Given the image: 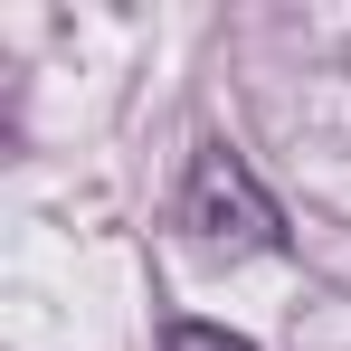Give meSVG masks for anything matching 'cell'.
<instances>
[{
  "label": "cell",
  "instance_id": "6da1fadb",
  "mask_svg": "<svg viewBox=\"0 0 351 351\" xmlns=\"http://www.w3.org/2000/svg\"><path fill=\"white\" fill-rule=\"evenodd\" d=\"M180 228L199 247H219V256H247V247H276L285 219H276V199L256 190V171L237 162L228 143H199V162L180 180Z\"/></svg>",
  "mask_w": 351,
  "mask_h": 351
},
{
  "label": "cell",
  "instance_id": "7a4b0ae2",
  "mask_svg": "<svg viewBox=\"0 0 351 351\" xmlns=\"http://www.w3.org/2000/svg\"><path fill=\"white\" fill-rule=\"evenodd\" d=\"M162 351H256V342H237V332H219V323H171Z\"/></svg>",
  "mask_w": 351,
  "mask_h": 351
}]
</instances>
